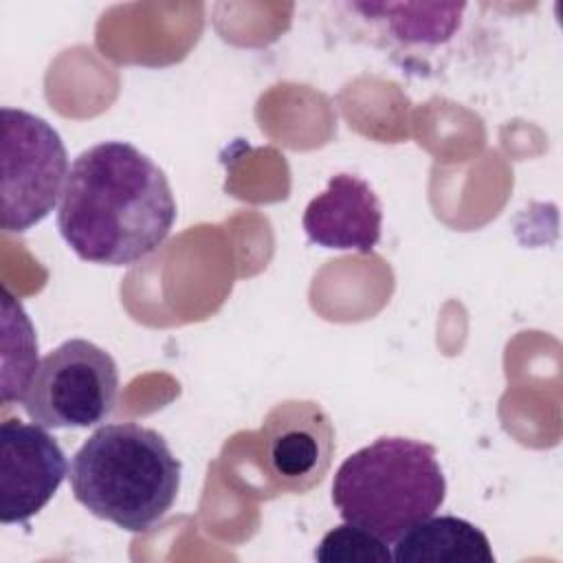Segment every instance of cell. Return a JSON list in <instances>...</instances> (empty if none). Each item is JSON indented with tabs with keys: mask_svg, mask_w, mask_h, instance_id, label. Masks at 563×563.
<instances>
[{
	"mask_svg": "<svg viewBox=\"0 0 563 563\" xmlns=\"http://www.w3.org/2000/svg\"><path fill=\"white\" fill-rule=\"evenodd\" d=\"M176 222L165 172L125 141H101L70 165L57 229L70 251L92 264L130 266L152 255Z\"/></svg>",
	"mask_w": 563,
	"mask_h": 563,
	"instance_id": "1",
	"label": "cell"
},
{
	"mask_svg": "<svg viewBox=\"0 0 563 563\" xmlns=\"http://www.w3.org/2000/svg\"><path fill=\"white\" fill-rule=\"evenodd\" d=\"M180 462L167 440L136 422L95 429L70 460L73 497L95 517L145 532L174 506Z\"/></svg>",
	"mask_w": 563,
	"mask_h": 563,
	"instance_id": "2",
	"label": "cell"
},
{
	"mask_svg": "<svg viewBox=\"0 0 563 563\" xmlns=\"http://www.w3.org/2000/svg\"><path fill=\"white\" fill-rule=\"evenodd\" d=\"M446 479L435 449L411 438H378L341 462L332 504L343 521L385 543L440 510Z\"/></svg>",
	"mask_w": 563,
	"mask_h": 563,
	"instance_id": "3",
	"label": "cell"
},
{
	"mask_svg": "<svg viewBox=\"0 0 563 563\" xmlns=\"http://www.w3.org/2000/svg\"><path fill=\"white\" fill-rule=\"evenodd\" d=\"M117 394L114 358L92 341L68 339L40 361L22 407L44 429H86L112 413Z\"/></svg>",
	"mask_w": 563,
	"mask_h": 563,
	"instance_id": "4",
	"label": "cell"
},
{
	"mask_svg": "<svg viewBox=\"0 0 563 563\" xmlns=\"http://www.w3.org/2000/svg\"><path fill=\"white\" fill-rule=\"evenodd\" d=\"M2 205L0 224L22 233L42 222L62 198L68 154L57 130L20 108H2Z\"/></svg>",
	"mask_w": 563,
	"mask_h": 563,
	"instance_id": "5",
	"label": "cell"
},
{
	"mask_svg": "<svg viewBox=\"0 0 563 563\" xmlns=\"http://www.w3.org/2000/svg\"><path fill=\"white\" fill-rule=\"evenodd\" d=\"M257 438L264 471L277 493H308L323 479L334 455L332 420L312 400L275 405L266 413Z\"/></svg>",
	"mask_w": 563,
	"mask_h": 563,
	"instance_id": "6",
	"label": "cell"
},
{
	"mask_svg": "<svg viewBox=\"0 0 563 563\" xmlns=\"http://www.w3.org/2000/svg\"><path fill=\"white\" fill-rule=\"evenodd\" d=\"M68 462L57 440L35 422L0 424V521L26 523L57 493Z\"/></svg>",
	"mask_w": 563,
	"mask_h": 563,
	"instance_id": "7",
	"label": "cell"
},
{
	"mask_svg": "<svg viewBox=\"0 0 563 563\" xmlns=\"http://www.w3.org/2000/svg\"><path fill=\"white\" fill-rule=\"evenodd\" d=\"M301 224L317 246L372 253L380 240L383 209L369 183L354 174H336L325 191L308 202Z\"/></svg>",
	"mask_w": 563,
	"mask_h": 563,
	"instance_id": "8",
	"label": "cell"
},
{
	"mask_svg": "<svg viewBox=\"0 0 563 563\" xmlns=\"http://www.w3.org/2000/svg\"><path fill=\"white\" fill-rule=\"evenodd\" d=\"M396 563H495L488 537L471 521L429 517L394 541Z\"/></svg>",
	"mask_w": 563,
	"mask_h": 563,
	"instance_id": "9",
	"label": "cell"
},
{
	"mask_svg": "<svg viewBox=\"0 0 563 563\" xmlns=\"http://www.w3.org/2000/svg\"><path fill=\"white\" fill-rule=\"evenodd\" d=\"M37 339L22 303L2 290V405L22 400L37 369Z\"/></svg>",
	"mask_w": 563,
	"mask_h": 563,
	"instance_id": "10",
	"label": "cell"
},
{
	"mask_svg": "<svg viewBox=\"0 0 563 563\" xmlns=\"http://www.w3.org/2000/svg\"><path fill=\"white\" fill-rule=\"evenodd\" d=\"M354 9L385 20L394 37L405 44H440L446 42L460 26L464 4H402L374 2L354 4Z\"/></svg>",
	"mask_w": 563,
	"mask_h": 563,
	"instance_id": "11",
	"label": "cell"
},
{
	"mask_svg": "<svg viewBox=\"0 0 563 563\" xmlns=\"http://www.w3.org/2000/svg\"><path fill=\"white\" fill-rule=\"evenodd\" d=\"M314 559L321 563H389L391 552L383 539L345 521L323 534Z\"/></svg>",
	"mask_w": 563,
	"mask_h": 563,
	"instance_id": "12",
	"label": "cell"
}]
</instances>
